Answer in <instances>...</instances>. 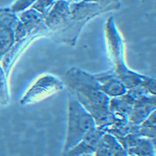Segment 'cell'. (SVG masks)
<instances>
[{
  "label": "cell",
  "mask_w": 156,
  "mask_h": 156,
  "mask_svg": "<svg viewBox=\"0 0 156 156\" xmlns=\"http://www.w3.org/2000/svg\"><path fill=\"white\" fill-rule=\"evenodd\" d=\"M127 154H128L126 151V150L123 147H121L119 150H117L112 156H127Z\"/></svg>",
  "instance_id": "cell-20"
},
{
  "label": "cell",
  "mask_w": 156,
  "mask_h": 156,
  "mask_svg": "<svg viewBox=\"0 0 156 156\" xmlns=\"http://www.w3.org/2000/svg\"><path fill=\"white\" fill-rule=\"evenodd\" d=\"M155 95H147L136 100L127 115L128 121L131 124L139 126L151 112L155 111Z\"/></svg>",
  "instance_id": "cell-8"
},
{
  "label": "cell",
  "mask_w": 156,
  "mask_h": 156,
  "mask_svg": "<svg viewBox=\"0 0 156 156\" xmlns=\"http://www.w3.org/2000/svg\"><path fill=\"white\" fill-rule=\"evenodd\" d=\"M83 2H94V3L101 5L103 7L106 8L109 11L113 10V9H118L121 6L119 0H83Z\"/></svg>",
  "instance_id": "cell-17"
},
{
  "label": "cell",
  "mask_w": 156,
  "mask_h": 156,
  "mask_svg": "<svg viewBox=\"0 0 156 156\" xmlns=\"http://www.w3.org/2000/svg\"><path fill=\"white\" fill-rule=\"evenodd\" d=\"M67 0H56L44 18V25L48 30L54 32L58 31L66 27L70 20V9Z\"/></svg>",
  "instance_id": "cell-7"
},
{
  "label": "cell",
  "mask_w": 156,
  "mask_h": 156,
  "mask_svg": "<svg viewBox=\"0 0 156 156\" xmlns=\"http://www.w3.org/2000/svg\"><path fill=\"white\" fill-rule=\"evenodd\" d=\"M102 91L108 98H115L122 95L126 92V87L117 77L113 69L94 75Z\"/></svg>",
  "instance_id": "cell-9"
},
{
  "label": "cell",
  "mask_w": 156,
  "mask_h": 156,
  "mask_svg": "<svg viewBox=\"0 0 156 156\" xmlns=\"http://www.w3.org/2000/svg\"><path fill=\"white\" fill-rule=\"evenodd\" d=\"M37 0H16L14 3L9 8L11 11L14 13H19L30 8Z\"/></svg>",
  "instance_id": "cell-16"
},
{
  "label": "cell",
  "mask_w": 156,
  "mask_h": 156,
  "mask_svg": "<svg viewBox=\"0 0 156 156\" xmlns=\"http://www.w3.org/2000/svg\"><path fill=\"white\" fill-rule=\"evenodd\" d=\"M80 156H94L92 154H81Z\"/></svg>",
  "instance_id": "cell-22"
},
{
  "label": "cell",
  "mask_w": 156,
  "mask_h": 156,
  "mask_svg": "<svg viewBox=\"0 0 156 156\" xmlns=\"http://www.w3.org/2000/svg\"><path fill=\"white\" fill-rule=\"evenodd\" d=\"M68 2H69L70 3H77V2H80L83 0H67Z\"/></svg>",
  "instance_id": "cell-21"
},
{
  "label": "cell",
  "mask_w": 156,
  "mask_h": 156,
  "mask_svg": "<svg viewBox=\"0 0 156 156\" xmlns=\"http://www.w3.org/2000/svg\"><path fill=\"white\" fill-rule=\"evenodd\" d=\"M127 156H135V155H133V154H127Z\"/></svg>",
  "instance_id": "cell-23"
},
{
  "label": "cell",
  "mask_w": 156,
  "mask_h": 156,
  "mask_svg": "<svg viewBox=\"0 0 156 156\" xmlns=\"http://www.w3.org/2000/svg\"><path fill=\"white\" fill-rule=\"evenodd\" d=\"M105 32L109 55L114 64L113 71L117 77L122 82L126 89L141 84L146 76L132 71L126 66L123 41L112 16H109L105 22Z\"/></svg>",
  "instance_id": "cell-2"
},
{
  "label": "cell",
  "mask_w": 156,
  "mask_h": 156,
  "mask_svg": "<svg viewBox=\"0 0 156 156\" xmlns=\"http://www.w3.org/2000/svg\"><path fill=\"white\" fill-rule=\"evenodd\" d=\"M105 133L101 129L96 127L89 132L76 145L62 154V156H80L81 154H94L101 136Z\"/></svg>",
  "instance_id": "cell-10"
},
{
  "label": "cell",
  "mask_w": 156,
  "mask_h": 156,
  "mask_svg": "<svg viewBox=\"0 0 156 156\" xmlns=\"http://www.w3.org/2000/svg\"><path fill=\"white\" fill-rule=\"evenodd\" d=\"M56 0H37L30 8L38 12L44 18L46 17Z\"/></svg>",
  "instance_id": "cell-15"
},
{
  "label": "cell",
  "mask_w": 156,
  "mask_h": 156,
  "mask_svg": "<svg viewBox=\"0 0 156 156\" xmlns=\"http://www.w3.org/2000/svg\"><path fill=\"white\" fill-rule=\"evenodd\" d=\"M155 84H156L155 79L151 77H148V76H146L140 85L143 86V87L147 90V92L151 94V95H155L156 94Z\"/></svg>",
  "instance_id": "cell-19"
},
{
  "label": "cell",
  "mask_w": 156,
  "mask_h": 156,
  "mask_svg": "<svg viewBox=\"0 0 156 156\" xmlns=\"http://www.w3.org/2000/svg\"><path fill=\"white\" fill-rule=\"evenodd\" d=\"M155 111H154L139 125V136L150 139L155 138Z\"/></svg>",
  "instance_id": "cell-14"
},
{
  "label": "cell",
  "mask_w": 156,
  "mask_h": 156,
  "mask_svg": "<svg viewBox=\"0 0 156 156\" xmlns=\"http://www.w3.org/2000/svg\"><path fill=\"white\" fill-rule=\"evenodd\" d=\"M134 102L135 100L126 92L122 95L111 98L108 108L111 112H119L127 115L130 112Z\"/></svg>",
  "instance_id": "cell-13"
},
{
  "label": "cell",
  "mask_w": 156,
  "mask_h": 156,
  "mask_svg": "<svg viewBox=\"0 0 156 156\" xmlns=\"http://www.w3.org/2000/svg\"><path fill=\"white\" fill-rule=\"evenodd\" d=\"M62 82L71 95L94 118L98 128L102 129L113 122L114 113L108 108L110 98L101 91L94 75L73 67L66 71Z\"/></svg>",
  "instance_id": "cell-1"
},
{
  "label": "cell",
  "mask_w": 156,
  "mask_h": 156,
  "mask_svg": "<svg viewBox=\"0 0 156 156\" xmlns=\"http://www.w3.org/2000/svg\"><path fill=\"white\" fill-rule=\"evenodd\" d=\"M19 22L16 13L9 9H0V59L7 53L15 40V28Z\"/></svg>",
  "instance_id": "cell-5"
},
{
  "label": "cell",
  "mask_w": 156,
  "mask_h": 156,
  "mask_svg": "<svg viewBox=\"0 0 156 156\" xmlns=\"http://www.w3.org/2000/svg\"><path fill=\"white\" fill-rule=\"evenodd\" d=\"M122 145L115 136L105 133L101 136L97 148L94 152V156H112L114 153L121 148Z\"/></svg>",
  "instance_id": "cell-12"
},
{
  "label": "cell",
  "mask_w": 156,
  "mask_h": 156,
  "mask_svg": "<svg viewBox=\"0 0 156 156\" xmlns=\"http://www.w3.org/2000/svg\"><path fill=\"white\" fill-rule=\"evenodd\" d=\"M64 87L63 82L52 75L39 77L23 94L20 103L23 105L37 103L60 91Z\"/></svg>",
  "instance_id": "cell-4"
},
{
  "label": "cell",
  "mask_w": 156,
  "mask_h": 156,
  "mask_svg": "<svg viewBox=\"0 0 156 156\" xmlns=\"http://www.w3.org/2000/svg\"><path fill=\"white\" fill-rule=\"evenodd\" d=\"M128 154L135 156H155V138L150 139L129 133L117 140Z\"/></svg>",
  "instance_id": "cell-6"
},
{
  "label": "cell",
  "mask_w": 156,
  "mask_h": 156,
  "mask_svg": "<svg viewBox=\"0 0 156 156\" xmlns=\"http://www.w3.org/2000/svg\"><path fill=\"white\" fill-rule=\"evenodd\" d=\"M126 93L129 94L131 98H133V99L136 101V100H138L140 98L143 97H145L147 95H151L147 92V90L144 88L142 85H137L135 86V87H131V88L127 89L126 90Z\"/></svg>",
  "instance_id": "cell-18"
},
{
  "label": "cell",
  "mask_w": 156,
  "mask_h": 156,
  "mask_svg": "<svg viewBox=\"0 0 156 156\" xmlns=\"http://www.w3.org/2000/svg\"><path fill=\"white\" fill-rule=\"evenodd\" d=\"M16 14L27 34H36L42 36L48 34L49 31L44 25V18L34 9L30 7Z\"/></svg>",
  "instance_id": "cell-11"
},
{
  "label": "cell",
  "mask_w": 156,
  "mask_h": 156,
  "mask_svg": "<svg viewBox=\"0 0 156 156\" xmlns=\"http://www.w3.org/2000/svg\"><path fill=\"white\" fill-rule=\"evenodd\" d=\"M67 129L62 153L64 154L97 126L94 118L73 96L68 99Z\"/></svg>",
  "instance_id": "cell-3"
}]
</instances>
